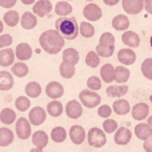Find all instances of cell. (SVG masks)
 Here are the masks:
<instances>
[{"label":"cell","mask_w":152,"mask_h":152,"mask_svg":"<svg viewBox=\"0 0 152 152\" xmlns=\"http://www.w3.org/2000/svg\"><path fill=\"white\" fill-rule=\"evenodd\" d=\"M83 16L87 21H97L102 19L103 11L96 3H88L83 10Z\"/></svg>","instance_id":"6"},{"label":"cell","mask_w":152,"mask_h":152,"mask_svg":"<svg viewBox=\"0 0 152 152\" xmlns=\"http://www.w3.org/2000/svg\"><path fill=\"white\" fill-rule=\"evenodd\" d=\"M31 139H32V143H34L35 147L44 148V147H47V145H48V140H50V137H48L47 132L36 131V132H34V134H32Z\"/></svg>","instance_id":"25"},{"label":"cell","mask_w":152,"mask_h":152,"mask_svg":"<svg viewBox=\"0 0 152 152\" xmlns=\"http://www.w3.org/2000/svg\"><path fill=\"white\" fill-rule=\"evenodd\" d=\"M55 13L56 15H59L60 18H67V16H69L72 13V11H74V8H72V5L69 4L68 1H66V0H61V1L56 3L55 5Z\"/></svg>","instance_id":"30"},{"label":"cell","mask_w":152,"mask_h":152,"mask_svg":"<svg viewBox=\"0 0 152 152\" xmlns=\"http://www.w3.org/2000/svg\"><path fill=\"white\" fill-rule=\"evenodd\" d=\"M66 1H71V0H66Z\"/></svg>","instance_id":"59"},{"label":"cell","mask_w":152,"mask_h":152,"mask_svg":"<svg viewBox=\"0 0 152 152\" xmlns=\"http://www.w3.org/2000/svg\"><path fill=\"white\" fill-rule=\"evenodd\" d=\"M150 100H151V103H152V95H151V96H150Z\"/></svg>","instance_id":"56"},{"label":"cell","mask_w":152,"mask_h":152,"mask_svg":"<svg viewBox=\"0 0 152 152\" xmlns=\"http://www.w3.org/2000/svg\"><path fill=\"white\" fill-rule=\"evenodd\" d=\"M107 95L108 97H123L124 95L128 94V86L126 84H118V86H110L107 87Z\"/></svg>","instance_id":"24"},{"label":"cell","mask_w":152,"mask_h":152,"mask_svg":"<svg viewBox=\"0 0 152 152\" xmlns=\"http://www.w3.org/2000/svg\"><path fill=\"white\" fill-rule=\"evenodd\" d=\"M151 45H152V36H151Z\"/></svg>","instance_id":"58"},{"label":"cell","mask_w":152,"mask_h":152,"mask_svg":"<svg viewBox=\"0 0 152 152\" xmlns=\"http://www.w3.org/2000/svg\"><path fill=\"white\" fill-rule=\"evenodd\" d=\"M16 120H18V118H16V112L13 110H11V108H3V110L0 111V121H1L3 124L11 126V124L15 123Z\"/></svg>","instance_id":"32"},{"label":"cell","mask_w":152,"mask_h":152,"mask_svg":"<svg viewBox=\"0 0 152 152\" xmlns=\"http://www.w3.org/2000/svg\"><path fill=\"white\" fill-rule=\"evenodd\" d=\"M3 29H4V21L0 20V34L3 32Z\"/></svg>","instance_id":"55"},{"label":"cell","mask_w":152,"mask_h":152,"mask_svg":"<svg viewBox=\"0 0 152 152\" xmlns=\"http://www.w3.org/2000/svg\"><path fill=\"white\" fill-rule=\"evenodd\" d=\"M111 24H112V28L116 29V31H120V32H124V31H128L129 28V19L127 15H123V13H119V15H116L115 18L112 19V21H111Z\"/></svg>","instance_id":"17"},{"label":"cell","mask_w":152,"mask_h":152,"mask_svg":"<svg viewBox=\"0 0 152 152\" xmlns=\"http://www.w3.org/2000/svg\"><path fill=\"white\" fill-rule=\"evenodd\" d=\"M15 55L19 59V61H27L32 56V48L28 43H20L15 48Z\"/></svg>","instance_id":"19"},{"label":"cell","mask_w":152,"mask_h":152,"mask_svg":"<svg viewBox=\"0 0 152 152\" xmlns=\"http://www.w3.org/2000/svg\"><path fill=\"white\" fill-rule=\"evenodd\" d=\"M45 111H47V113L51 115L52 118H59V116L63 113L64 107L59 100H51V102L47 104V110Z\"/></svg>","instance_id":"31"},{"label":"cell","mask_w":152,"mask_h":152,"mask_svg":"<svg viewBox=\"0 0 152 152\" xmlns=\"http://www.w3.org/2000/svg\"><path fill=\"white\" fill-rule=\"evenodd\" d=\"M112 111L119 116H124L127 113L131 112V105H129V102L123 97L120 99H116L112 104Z\"/></svg>","instance_id":"18"},{"label":"cell","mask_w":152,"mask_h":152,"mask_svg":"<svg viewBox=\"0 0 152 152\" xmlns=\"http://www.w3.org/2000/svg\"><path fill=\"white\" fill-rule=\"evenodd\" d=\"M99 44L103 45H115V36H113L111 32H104L102 34L99 39Z\"/></svg>","instance_id":"45"},{"label":"cell","mask_w":152,"mask_h":152,"mask_svg":"<svg viewBox=\"0 0 152 152\" xmlns=\"http://www.w3.org/2000/svg\"><path fill=\"white\" fill-rule=\"evenodd\" d=\"M32 12L39 18H45L50 12H52V3L50 0H37L32 7Z\"/></svg>","instance_id":"12"},{"label":"cell","mask_w":152,"mask_h":152,"mask_svg":"<svg viewBox=\"0 0 152 152\" xmlns=\"http://www.w3.org/2000/svg\"><path fill=\"white\" fill-rule=\"evenodd\" d=\"M87 142L94 148H102L107 144V135L99 127H92L87 134Z\"/></svg>","instance_id":"4"},{"label":"cell","mask_w":152,"mask_h":152,"mask_svg":"<svg viewBox=\"0 0 152 152\" xmlns=\"http://www.w3.org/2000/svg\"><path fill=\"white\" fill-rule=\"evenodd\" d=\"M134 132H135V136L139 140H143V142L147 140L150 136H152V128L147 123H143V121H140L139 124L135 126Z\"/></svg>","instance_id":"20"},{"label":"cell","mask_w":152,"mask_h":152,"mask_svg":"<svg viewBox=\"0 0 152 152\" xmlns=\"http://www.w3.org/2000/svg\"><path fill=\"white\" fill-rule=\"evenodd\" d=\"M59 72H60L61 77L71 79V77H74V76H75L76 68H75V66H72V64H68V63H64V61H61L60 67H59Z\"/></svg>","instance_id":"38"},{"label":"cell","mask_w":152,"mask_h":152,"mask_svg":"<svg viewBox=\"0 0 152 152\" xmlns=\"http://www.w3.org/2000/svg\"><path fill=\"white\" fill-rule=\"evenodd\" d=\"M26 95L31 99L39 97L42 95V86L37 81H29L26 86Z\"/></svg>","instance_id":"33"},{"label":"cell","mask_w":152,"mask_h":152,"mask_svg":"<svg viewBox=\"0 0 152 152\" xmlns=\"http://www.w3.org/2000/svg\"><path fill=\"white\" fill-rule=\"evenodd\" d=\"M63 61L64 63H68V64H72V66H76L80 60V55H79L77 50L75 48H66L63 51Z\"/></svg>","instance_id":"27"},{"label":"cell","mask_w":152,"mask_h":152,"mask_svg":"<svg viewBox=\"0 0 152 152\" xmlns=\"http://www.w3.org/2000/svg\"><path fill=\"white\" fill-rule=\"evenodd\" d=\"M15 58H16L15 51H13L11 47L0 50V66L1 67L12 66L13 61H15Z\"/></svg>","instance_id":"21"},{"label":"cell","mask_w":152,"mask_h":152,"mask_svg":"<svg viewBox=\"0 0 152 152\" xmlns=\"http://www.w3.org/2000/svg\"><path fill=\"white\" fill-rule=\"evenodd\" d=\"M131 72L126 66H119L115 68V81L118 84H126L129 80Z\"/></svg>","instance_id":"29"},{"label":"cell","mask_w":152,"mask_h":152,"mask_svg":"<svg viewBox=\"0 0 152 152\" xmlns=\"http://www.w3.org/2000/svg\"><path fill=\"white\" fill-rule=\"evenodd\" d=\"M67 131L64 127H55V128H52V131H51V139H52V142L55 143H63L64 140H66L67 137Z\"/></svg>","instance_id":"37"},{"label":"cell","mask_w":152,"mask_h":152,"mask_svg":"<svg viewBox=\"0 0 152 152\" xmlns=\"http://www.w3.org/2000/svg\"><path fill=\"white\" fill-rule=\"evenodd\" d=\"M112 112H113L112 108H111L108 104L99 105V108H97V115H99L100 118H103V119H108V118H111Z\"/></svg>","instance_id":"46"},{"label":"cell","mask_w":152,"mask_h":152,"mask_svg":"<svg viewBox=\"0 0 152 152\" xmlns=\"http://www.w3.org/2000/svg\"><path fill=\"white\" fill-rule=\"evenodd\" d=\"M113 140L118 145H127L132 140V132L127 127H119L115 132Z\"/></svg>","instance_id":"13"},{"label":"cell","mask_w":152,"mask_h":152,"mask_svg":"<svg viewBox=\"0 0 152 152\" xmlns=\"http://www.w3.org/2000/svg\"><path fill=\"white\" fill-rule=\"evenodd\" d=\"M15 84L13 76L8 71H0V91H10Z\"/></svg>","instance_id":"26"},{"label":"cell","mask_w":152,"mask_h":152,"mask_svg":"<svg viewBox=\"0 0 152 152\" xmlns=\"http://www.w3.org/2000/svg\"><path fill=\"white\" fill-rule=\"evenodd\" d=\"M45 94L52 100H58L64 95V87L59 81H50L45 87Z\"/></svg>","instance_id":"14"},{"label":"cell","mask_w":152,"mask_h":152,"mask_svg":"<svg viewBox=\"0 0 152 152\" xmlns=\"http://www.w3.org/2000/svg\"><path fill=\"white\" fill-rule=\"evenodd\" d=\"M100 79H102V81H104L107 84H111L112 81H115V67L110 63L102 66V68H100Z\"/></svg>","instance_id":"22"},{"label":"cell","mask_w":152,"mask_h":152,"mask_svg":"<svg viewBox=\"0 0 152 152\" xmlns=\"http://www.w3.org/2000/svg\"><path fill=\"white\" fill-rule=\"evenodd\" d=\"M86 1H94V0H86Z\"/></svg>","instance_id":"57"},{"label":"cell","mask_w":152,"mask_h":152,"mask_svg":"<svg viewBox=\"0 0 152 152\" xmlns=\"http://www.w3.org/2000/svg\"><path fill=\"white\" fill-rule=\"evenodd\" d=\"M55 29L60 32V35L66 40H75L79 35V24L74 16L59 18L55 21Z\"/></svg>","instance_id":"2"},{"label":"cell","mask_w":152,"mask_h":152,"mask_svg":"<svg viewBox=\"0 0 152 152\" xmlns=\"http://www.w3.org/2000/svg\"><path fill=\"white\" fill-rule=\"evenodd\" d=\"M79 102L83 104V107L86 108H96L100 105L102 103V96H100L97 92L91 91V89H83L79 94Z\"/></svg>","instance_id":"3"},{"label":"cell","mask_w":152,"mask_h":152,"mask_svg":"<svg viewBox=\"0 0 152 152\" xmlns=\"http://www.w3.org/2000/svg\"><path fill=\"white\" fill-rule=\"evenodd\" d=\"M96 53L100 58H111L115 52V45H103V44H97L96 45Z\"/></svg>","instance_id":"40"},{"label":"cell","mask_w":152,"mask_h":152,"mask_svg":"<svg viewBox=\"0 0 152 152\" xmlns=\"http://www.w3.org/2000/svg\"><path fill=\"white\" fill-rule=\"evenodd\" d=\"M15 108L20 112L28 111V108H31V99L28 96H19L15 100Z\"/></svg>","instance_id":"39"},{"label":"cell","mask_w":152,"mask_h":152,"mask_svg":"<svg viewBox=\"0 0 152 152\" xmlns=\"http://www.w3.org/2000/svg\"><path fill=\"white\" fill-rule=\"evenodd\" d=\"M29 152H43V148H37V147H35V148H32Z\"/></svg>","instance_id":"54"},{"label":"cell","mask_w":152,"mask_h":152,"mask_svg":"<svg viewBox=\"0 0 152 152\" xmlns=\"http://www.w3.org/2000/svg\"><path fill=\"white\" fill-rule=\"evenodd\" d=\"M21 3H23L24 5H31V4H35L36 0H21Z\"/></svg>","instance_id":"52"},{"label":"cell","mask_w":152,"mask_h":152,"mask_svg":"<svg viewBox=\"0 0 152 152\" xmlns=\"http://www.w3.org/2000/svg\"><path fill=\"white\" fill-rule=\"evenodd\" d=\"M3 21H4L8 27H15V26H18V23L20 21V15H19L18 11L8 10V12H5L4 16H3Z\"/></svg>","instance_id":"34"},{"label":"cell","mask_w":152,"mask_h":152,"mask_svg":"<svg viewBox=\"0 0 152 152\" xmlns=\"http://www.w3.org/2000/svg\"><path fill=\"white\" fill-rule=\"evenodd\" d=\"M68 135H69L71 142L76 145L83 144L84 140L87 139V134H86V131H84V128L81 126H72L71 128H69Z\"/></svg>","instance_id":"15"},{"label":"cell","mask_w":152,"mask_h":152,"mask_svg":"<svg viewBox=\"0 0 152 152\" xmlns=\"http://www.w3.org/2000/svg\"><path fill=\"white\" fill-rule=\"evenodd\" d=\"M103 1H104V4L108 5V7H115V5L118 4L120 0H103Z\"/></svg>","instance_id":"51"},{"label":"cell","mask_w":152,"mask_h":152,"mask_svg":"<svg viewBox=\"0 0 152 152\" xmlns=\"http://www.w3.org/2000/svg\"><path fill=\"white\" fill-rule=\"evenodd\" d=\"M147 124L152 128V115H150V116L147 118Z\"/></svg>","instance_id":"53"},{"label":"cell","mask_w":152,"mask_h":152,"mask_svg":"<svg viewBox=\"0 0 152 152\" xmlns=\"http://www.w3.org/2000/svg\"><path fill=\"white\" fill-rule=\"evenodd\" d=\"M86 64L91 68H96L100 66V56L96 53V51H89L86 56Z\"/></svg>","instance_id":"41"},{"label":"cell","mask_w":152,"mask_h":152,"mask_svg":"<svg viewBox=\"0 0 152 152\" xmlns=\"http://www.w3.org/2000/svg\"><path fill=\"white\" fill-rule=\"evenodd\" d=\"M79 34L83 37H86V39H89V37H92L95 35V27L92 26L91 21H87V20L81 21L79 24Z\"/></svg>","instance_id":"36"},{"label":"cell","mask_w":152,"mask_h":152,"mask_svg":"<svg viewBox=\"0 0 152 152\" xmlns=\"http://www.w3.org/2000/svg\"><path fill=\"white\" fill-rule=\"evenodd\" d=\"M121 5L128 15H139L144 10V0H121Z\"/></svg>","instance_id":"7"},{"label":"cell","mask_w":152,"mask_h":152,"mask_svg":"<svg viewBox=\"0 0 152 152\" xmlns=\"http://www.w3.org/2000/svg\"><path fill=\"white\" fill-rule=\"evenodd\" d=\"M11 71L15 76L18 77H26L29 72V68L24 61H18V63H13L12 67H11Z\"/></svg>","instance_id":"35"},{"label":"cell","mask_w":152,"mask_h":152,"mask_svg":"<svg viewBox=\"0 0 152 152\" xmlns=\"http://www.w3.org/2000/svg\"><path fill=\"white\" fill-rule=\"evenodd\" d=\"M18 0H0V7L5 8V10H11L12 7H15Z\"/></svg>","instance_id":"48"},{"label":"cell","mask_w":152,"mask_h":152,"mask_svg":"<svg viewBox=\"0 0 152 152\" xmlns=\"http://www.w3.org/2000/svg\"><path fill=\"white\" fill-rule=\"evenodd\" d=\"M131 115L134 120L143 121L144 119H147L150 116V107H148L147 103H143V102L136 103L131 110Z\"/></svg>","instance_id":"9"},{"label":"cell","mask_w":152,"mask_h":152,"mask_svg":"<svg viewBox=\"0 0 152 152\" xmlns=\"http://www.w3.org/2000/svg\"><path fill=\"white\" fill-rule=\"evenodd\" d=\"M15 139V134L7 127H1L0 128V147H8L13 143Z\"/></svg>","instance_id":"28"},{"label":"cell","mask_w":152,"mask_h":152,"mask_svg":"<svg viewBox=\"0 0 152 152\" xmlns=\"http://www.w3.org/2000/svg\"><path fill=\"white\" fill-rule=\"evenodd\" d=\"M20 24L24 29H34L37 26V18L34 12H24L20 18Z\"/></svg>","instance_id":"23"},{"label":"cell","mask_w":152,"mask_h":152,"mask_svg":"<svg viewBox=\"0 0 152 152\" xmlns=\"http://www.w3.org/2000/svg\"><path fill=\"white\" fill-rule=\"evenodd\" d=\"M140 69H142V74L145 79L152 80V58L144 59L142 66H140Z\"/></svg>","instance_id":"42"},{"label":"cell","mask_w":152,"mask_h":152,"mask_svg":"<svg viewBox=\"0 0 152 152\" xmlns=\"http://www.w3.org/2000/svg\"><path fill=\"white\" fill-rule=\"evenodd\" d=\"M143 148L145 152H152V136H150L147 140L143 142Z\"/></svg>","instance_id":"49"},{"label":"cell","mask_w":152,"mask_h":152,"mask_svg":"<svg viewBox=\"0 0 152 152\" xmlns=\"http://www.w3.org/2000/svg\"><path fill=\"white\" fill-rule=\"evenodd\" d=\"M137 55L135 53V51L132 48H121L118 52V60L121 66H132L136 61Z\"/></svg>","instance_id":"11"},{"label":"cell","mask_w":152,"mask_h":152,"mask_svg":"<svg viewBox=\"0 0 152 152\" xmlns=\"http://www.w3.org/2000/svg\"><path fill=\"white\" fill-rule=\"evenodd\" d=\"M45 119H47V111L44 108L42 107L31 108V111L28 113V120L31 123V126H35V127L40 126V124H43L45 121Z\"/></svg>","instance_id":"8"},{"label":"cell","mask_w":152,"mask_h":152,"mask_svg":"<svg viewBox=\"0 0 152 152\" xmlns=\"http://www.w3.org/2000/svg\"><path fill=\"white\" fill-rule=\"evenodd\" d=\"M64 112L69 119H79L83 115V104L79 100H69L64 107Z\"/></svg>","instance_id":"10"},{"label":"cell","mask_w":152,"mask_h":152,"mask_svg":"<svg viewBox=\"0 0 152 152\" xmlns=\"http://www.w3.org/2000/svg\"><path fill=\"white\" fill-rule=\"evenodd\" d=\"M102 83L103 81L99 76H89L88 80H87V87H88V89H91V91L97 92L102 88Z\"/></svg>","instance_id":"44"},{"label":"cell","mask_w":152,"mask_h":152,"mask_svg":"<svg viewBox=\"0 0 152 152\" xmlns=\"http://www.w3.org/2000/svg\"><path fill=\"white\" fill-rule=\"evenodd\" d=\"M121 42L128 48H137L140 45V36L134 31H124L121 34Z\"/></svg>","instance_id":"16"},{"label":"cell","mask_w":152,"mask_h":152,"mask_svg":"<svg viewBox=\"0 0 152 152\" xmlns=\"http://www.w3.org/2000/svg\"><path fill=\"white\" fill-rule=\"evenodd\" d=\"M15 131H16V136L20 140H27L32 136V129H31V123L28 119L26 118H20L16 120V126H15Z\"/></svg>","instance_id":"5"},{"label":"cell","mask_w":152,"mask_h":152,"mask_svg":"<svg viewBox=\"0 0 152 152\" xmlns=\"http://www.w3.org/2000/svg\"><path fill=\"white\" fill-rule=\"evenodd\" d=\"M144 10L152 15V0H144Z\"/></svg>","instance_id":"50"},{"label":"cell","mask_w":152,"mask_h":152,"mask_svg":"<svg viewBox=\"0 0 152 152\" xmlns=\"http://www.w3.org/2000/svg\"><path fill=\"white\" fill-rule=\"evenodd\" d=\"M119 128L118 126V121L113 120V119H105L104 121H103V131L105 132V134H115L116 129Z\"/></svg>","instance_id":"43"},{"label":"cell","mask_w":152,"mask_h":152,"mask_svg":"<svg viewBox=\"0 0 152 152\" xmlns=\"http://www.w3.org/2000/svg\"><path fill=\"white\" fill-rule=\"evenodd\" d=\"M64 37L56 29H47L39 37V44L48 55H58L64 47Z\"/></svg>","instance_id":"1"},{"label":"cell","mask_w":152,"mask_h":152,"mask_svg":"<svg viewBox=\"0 0 152 152\" xmlns=\"http://www.w3.org/2000/svg\"><path fill=\"white\" fill-rule=\"evenodd\" d=\"M11 44H12V36L10 34L0 35V50L11 47Z\"/></svg>","instance_id":"47"}]
</instances>
